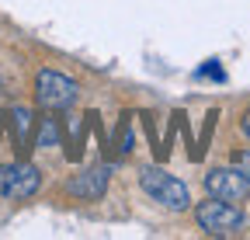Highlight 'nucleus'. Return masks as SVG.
<instances>
[{"mask_svg":"<svg viewBox=\"0 0 250 240\" xmlns=\"http://www.w3.org/2000/svg\"><path fill=\"white\" fill-rule=\"evenodd\" d=\"M205 188L212 198H226V202H243L250 195V181L236 167H215L205 174Z\"/></svg>","mask_w":250,"mask_h":240,"instance_id":"nucleus-5","label":"nucleus"},{"mask_svg":"<svg viewBox=\"0 0 250 240\" xmlns=\"http://www.w3.org/2000/svg\"><path fill=\"white\" fill-rule=\"evenodd\" d=\"M42 185L39 167L31 164H4L0 167V195L4 198H31Z\"/></svg>","mask_w":250,"mask_h":240,"instance_id":"nucleus-4","label":"nucleus"},{"mask_svg":"<svg viewBox=\"0 0 250 240\" xmlns=\"http://www.w3.org/2000/svg\"><path fill=\"white\" fill-rule=\"evenodd\" d=\"M108 167L104 164H98V167H87V171H80L73 181L66 185V192L70 195H77V198H83V202H94V198H101L104 195V188H108Z\"/></svg>","mask_w":250,"mask_h":240,"instance_id":"nucleus-6","label":"nucleus"},{"mask_svg":"<svg viewBox=\"0 0 250 240\" xmlns=\"http://www.w3.org/2000/svg\"><path fill=\"white\" fill-rule=\"evenodd\" d=\"M139 181H143V192L153 198V202H160L164 209H174V213H181V209H188V202H191V195H188V185L177 181L174 174L160 171V167H146L139 174Z\"/></svg>","mask_w":250,"mask_h":240,"instance_id":"nucleus-1","label":"nucleus"},{"mask_svg":"<svg viewBox=\"0 0 250 240\" xmlns=\"http://www.w3.org/2000/svg\"><path fill=\"white\" fill-rule=\"evenodd\" d=\"M35 98L42 108L49 111H62L77 101V84L66 77V73H56V70H42L39 80H35Z\"/></svg>","mask_w":250,"mask_h":240,"instance_id":"nucleus-3","label":"nucleus"},{"mask_svg":"<svg viewBox=\"0 0 250 240\" xmlns=\"http://www.w3.org/2000/svg\"><path fill=\"white\" fill-rule=\"evenodd\" d=\"M233 167L247 177V181H250V150H240V153L233 157Z\"/></svg>","mask_w":250,"mask_h":240,"instance_id":"nucleus-7","label":"nucleus"},{"mask_svg":"<svg viewBox=\"0 0 250 240\" xmlns=\"http://www.w3.org/2000/svg\"><path fill=\"white\" fill-rule=\"evenodd\" d=\"M28 111L24 108H14V126H18V139H24V132H28Z\"/></svg>","mask_w":250,"mask_h":240,"instance_id":"nucleus-8","label":"nucleus"},{"mask_svg":"<svg viewBox=\"0 0 250 240\" xmlns=\"http://www.w3.org/2000/svg\"><path fill=\"white\" fill-rule=\"evenodd\" d=\"M195 219L198 226L208 233V237H229L243 226V213L236 202H226V198H208L195 209Z\"/></svg>","mask_w":250,"mask_h":240,"instance_id":"nucleus-2","label":"nucleus"},{"mask_svg":"<svg viewBox=\"0 0 250 240\" xmlns=\"http://www.w3.org/2000/svg\"><path fill=\"white\" fill-rule=\"evenodd\" d=\"M52 143H56V126L45 122L42 126V136H39V146H52Z\"/></svg>","mask_w":250,"mask_h":240,"instance_id":"nucleus-9","label":"nucleus"},{"mask_svg":"<svg viewBox=\"0 0 250 240\" xmlns=\"http://www.w3.org/2000/svg\"><path fill=\"white\" fill-rule=\"evenodd\" d=\"M198 77H215V80H223V70H219V66H215V59H212L208 66H202V70H198Z\"/></svg>","mask_w":250,"mask_h":240,"instance_id":"nucleus-10","label":"nucleus"}]
</instances>
